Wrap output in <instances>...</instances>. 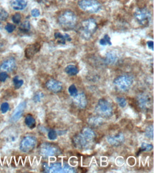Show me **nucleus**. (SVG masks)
<instances>
[{
	"mask_svg": "<svg viewBox=\"0 0 154 173\" xmlns=\"http://www.w3.org/2000/svg\"><path fill=\"white\" fill-rule=\"evenodd\" d=\"M95 134L92 129L85 128L81 133L75 136L73 138V144L76 148L79 149L88 148L92 144Z\"/></svg>",
	"mask_w": 154,
	"mask_h": 173,
	"instance_id": "nucleus-1",
	"label": "nucleus"
},
{
	"mask_svg": "<svg viewBox=\"0 0 154 173\" xmlns=\"http://www.w3.org/2000/svg\"><path fill=\"white\" fill-rule=\"evenodd\" d=\"M77 16L72 11H65L58 17L59 24L64 29H70L74 28L77 24Z\"/></svg>",
	"mask_w": 154,
	"mask_h": 173,
	"instance_id": "nucleus-2",
	"label": "nucleus"
},
{
	"mask_svg": "<svg viewBox=\"0 0 154 173\" xmlns=\"http://www.w3.org/2000/svg\"><path fill=\"white\" fill-rule=\"evenodd\" d=\"M97 28V24L96 21L93 18H89L84 21L82 24V28H81V35L82 38L88 40L92 34L95 33Z\"/></svg>",
	"mask_w": 154,
	"mask_h": 173,
	"instance_id": "nucleus-3",
	"label": "nucleus"
},
{
	"mask_svg": "<svg viewBox=\"0 0 154 173\" xmlns=\"http://www.w3.org/2000/svg\"><path fill=\"white\" fill-rule=\"evenodd\" d=\"M78 6L82 11L89 13H97L101 9V4L95 0H80Z\"/></svg>",
	"mask_w": 154,
	"mask_h": 173,
	"instance_id": "nucleus-4",
	"label": "nucleus"
},
{
	"mask_svg": "<svg viewBox=\"0 0 154 173\" xmlns=\"http://www.w3.org/2000/svg\"><path fill=\"white\" fill-rule=\"evenodd\" d=\"M96 111L101 116L109 117L112 115V107L107 100L102 99L97 105Z\"/></svg>",
	"mask_w": 154,
	"mask_h": 173,
	"instance_id": "nucleus-5",
	"label": "nucleus"
},
{
	"mask_svg": "<svg viewBox=\"0 0 154 173\" xmlns=\"http://www.w3.org/2000/svg\"><path fill=\"white\" fill-rule=\"evenodd\" d=\"M115 86L122 91H126L132 87L133 79L128 75H123L118 77L114 81Z\"/></svg>",
	"mask_w": 154,
	"mask_h": 173,
	"instance_id": "nucleus-6",
	"label": "nucleus"
},
{
	"mask_svg": "<svg viewBox=\"0 0 154 173\" xmlns=\"http://www.w3.org/2000/svg\"><path fill=\"white\" fill-rule=\"evenodd\" d=\"M134 16L139 24L146 26L150 23L151 14L146 9H138L135 11Z\"/></svg>",
	"mask_w": 154,
	"mask_h": 173,
	"instance_id": "nucleus-7",
	"label": "nucleus"
},
{
	"mask_svg": "<svg viewBox=\"0 0 154 173\" xmlns=\"http://www.w3.org/2000/svg\"><path fill=\"white\" fill-rule=\"evenodd\" d=\"M36 143L37 140L36 137L34 136H26L20 143V150L24 153L31 152L35 148Z\"/></svg>",
	"mask_w": 154,
	"mask_h": 173,
	"instance_id": "nucleus-8",
	"label": "nucleus"
},
{
	"mask_svg": "<svg viewBox=\"0 0 154 173\" xmlns=\"http://www.w3.org/2000/svg\"><path fill=\"white\" fill-rule=\"evenodd\" d=\"M60 153L61 151L58 147L48 143H43L40 147V154L46 158L58 155Z\"/></svg>",
	"mask_w": 154,
	"mask_h": 173,
	"instance_id": "nucleus-9",
	"label": "nucleus"
},
{
	"mask_svg": "<svg viewBox=\"0 0 154 173\" xmlns=\"http://www.w3.org/2000/svg\"><path fill=\"white\" fill-rule=\"evenodd\" d=\"M16 68V61L13 58L4 61L0 65V72H9L14 70Z\"/></svg>",
	"mask_w": 154,
	"mask_h": 173,
	"instance_id": "nucleus-10",
	"label": "nucleus"
},
{
	"mask_svg": "<svg viewBox=\"0 0 154 173\" xmlns=\"http://www.w3.org/2000/svg\"><path fill=\"white\" fill-rule=\"evenodd\" d=\"M124 141V136L122 133L109 136L107 138V142L113 146H119L123 143Z\"/></svg>",
	"mask_w": 154,
	"mask_h": 173,
	"instance_id": "nucleus-11",
	"label": "nucleus"
},
{
	"mask_svg": "<svg viewBox=\"0 0 154 173\" xmlns=\"http://www.w3.org/2000/svg\"><path fill=\"white\" fill-rule=\"evenodd\" d=\"M26 107V103L25 101H23V102L20 103V104H18V107H16V109L15 111L13 113L12 116H11V121H12V122L17 121L21 118L23 113H24Z\"/></svg>",
	"mask_w": 154,
	"mask_h": 173,
	"instance_id": "nucleus-12",
	"label": "nucleus"
},
{
	"mask_svg": "<svg viewBox=\"0 0 154 173\" xmlns=\"http://www.w3.org/2000/svg\"><path fill=\"white\" fill-rule=\"evenodd\" d=\"M45 86H46L48 89H49L50 91L54 93L59 92V91H61V89L63 88L62 84L60 82H58V81L53 79L49 80L46 82V84H45Z\"/></svg>",
	"mask_w": 154,
	"mask_h": 173,
	"instance_id": "nucleus-13",
	"label": "nucleus"
},
{
	"mask_svg": "<svg viewBox=\"0 0 154 173\" xmlns=\"http://www.w3.org/2000/svg\"><path fill=\"white\" fill-rule=\"evenodd\" d=\"M74 103L77 107L80 109H84L87 106L88 101L85 97V94L82 92L77 94L75 97H74Z\"/></svg>",
	"mask_w": 154,
	"mask_h": 173,
	"instance_id": "nucleus-14",
	"label": "nucleus"
},
{
	"mask_svg": "<svg viewBox=\"0 0 154 173\" xmlns=\"http://www.w3.org/2000/svg\"><path fill=\"white\" fill-rule=\"evenodd\" d=\"M10 4L12 9L16 11H20L26 7L27 1L26 0H12Z\"/></svg>",
	"mask_w": 154,
	"mask_h": 173,
	"instance_id": "nucleus-15",
	"label": "nucleus"
},
{
	"mask_svg": "<svg viewBox=\"0 0 154 173\" xmlns=\"http://www.w3.org/2000/svg\"><path fill=\"white\" fill-rule=\"evenodd\" d=\"M39 49H40V45L38 43L29 45V46L26 49L25 51L26 56L27 58H31V57H32L36 53L38 52V51H39Z\"/></svg>",
	"mask_w": 154,
	"mask_h": 173,
	"instance_id": "nucleus-16",
	"label": "nucleus"
},
{
	"mask_svg": "<svg viewBox=\"0 0 154 173\" xmlns=\"http://www.w3.org/2000/svg\"><path fill=\"white\" fill-rule=\"evenodd\" d=\"M63 165L61 163H53L51 165H48V168L46 169L47 172L52 173H62Z\"/></svg>",
	"mask_w": 154,
	"mask_h": 173,
	"instance_id": "nucleus-17",
	"label": "nucleus"
},
{
	"mask_svg": "<svg viewBox=\"0 0 154 173\" xmlns=\"http://www.w3.org/2000/svg\"><path fill=\"white\" fill-rule=\"evenodd\" d=\"M138 101H139V104L140 107L141 108L144 109L146 108L148 104H149L150 99H149V96L146 95V94H141L138 97Z\"/></svg>",
	"mask_w": 154,
	"mask_h": 173,
	"instance_id": "nucleus-18",
	"label": "nucleus"
},
{
	"mask_svg": "<svg viewBox=\"0 0 154 173\" xmlns=\"http://www.w3.org/2000/svg\"><path fill=\"white\" fill-rule=\"evenodd\" d=\"M65 72L68 74V75L73 76L78 74V69L75 65H68V66L65 67Z\"/></svg>",
	"mask_w": 154,
	"mask_h": 173,
	"instance_id": "nucleus-19",
	"label": "nucleus"
},
{
	"mask_svg": "<svg viewBox=\"0 0 154 173\" xmlns=\"http://www.w3.org/2000/svg\"><path fill=\"white\" fill-rule=\"evenodd\" d=\"M88 122L92 126H100L101 124H102L103 123V120L101 117L98 116H94L91 117L90 118H89L88 120Z\"/></svg>",
	"mask_w": 154,
	"mask_h": 173,
	"instance_id": "nucleus-20",
	"label": "nucleus"
},
{
	"mask_svg": "<svg viewBox=\"0 0 154 173\" xmlns=\"http://www.w3.org/2000/svg\"><path fill=\"white\" fill-rule=\"evenodd\" d=\"M25 124L28 128H34L36 126V120L31 115H27L25 118Z\"/></svg>",
	"mask_w": 154,
	"mask_h": 173,
	"instance_id": "nucleus-21",
	"label": "nucleus"
},
{
	"mask_svg": "<svg viewBox=\"0 0 154 173\" xmlns=\"http://www.w3.org/2000/svg\"><path fill=\"white\" fill-rule=\"evenodd\" d=\"M116 59H117V58H116V55L115 53L109 52L107 54L106 61L108 63H114L116 61Z\"/></svg>",
	"mask_w": 154,
	"mask_h": 173,
	"instance_id": "nucleus-22",
	"label": "nucleus"
},
{
	"mask_svg": "<svg viewBox=\"0 0 154 173\" xmlns=\"http://www.w3.org/2000/svg\"><path fill=\"white\" fill-rule=\"evenodd\" d=\"M55 38L57 40V41H58L60 44H63V45L65 44V41H66V40H65L64 36L62 35L61 33H55Z\"/></svg>",
	"mask_w": 154,
	"mask_h": 173,
	"instance_id": "nucleus-23",
	"label": "nucleus"
},
{
	"mask_svg": "<svg viewBox=\"0 0 154 173\" xmlns=\"http://www.w3.org/2000/svg\"><path fill=\"white\" fill-rule=\"evenodd\" d=\"M13 82H14V87H15L16 89H18L20 88L24 84V81L22 80L19 79L18 76L14 77V79H13Z\"/></svg>",
	"mask_w": 154,
	"mask_h": 173,
	"instance_id": "nucleus-24",
	"label": "nucleus"
},
{
	"mask_svg": "<svg viewBox=\"0 0 154 173\" xmlns=\"http://www.w3.org/2000/svg\"><path fill=\"white\" fill-rule=\"evenodd\" d=\"M99 43H100L102 45H112V42H111L110 38H109V36L107 35V34H106V35L104 36V38H102V39L99 41Z\"/></svg>",
	"mask_w": 154,
	"mask_h": 173,
	"instance_id": "nucleus-25",
	"label": "nucleus"
},
{
	"mask_svg": "<svg viewBox=\"0 0 154 173\" xmlns=\"http://www.w3.org/2000/svg\"><path fill=\"white\" fill-rule=\"evenodd\" d=\"M19 28L21 31H24V32H26V31H29V29H30L29 21H24V22L21 24Z\"/></svg>",
	"mask_w": 154,
	"mask_h": 173,
	"instance_id": "nucleus-26",
	"label": "nucleus"
},
{
	"mask_svg": "<svg viewBox=\"0 0 154 173\" xmlns=\"http://www.w3.org/2000/svg\"><path fill=\"white\" fill-rule=\"evenodd\" d=\"M9 16V14L4 9L0 8V21H4Z\"/></svg>",
	"mask_w": 154,
	"mask_h": 173,
	"instance_id": "nucleus-27",
	"label": "nucleus"
},
{
	"mask_svg": "<svg viewBox=\"0 0 154 173\" xmlns=\"http://www.w3.org/2000/svg\"><path fill=\"white\" fill-rule=\"evenodd\" d=\"M68 91H69V94H70V96H72V97H75V96L78 94V89H77L76 87L74 85H72L71 86L69 87V88H68Z\"/></svg>",
	"mask_w": 154,
	"mask_h": 173,
	"instance_id": "nucleus-28",
	"label": "nucleus"
},
{
	"mask_svg": "<svg viewBox=\"0 0 154 173\" xmlns=\"http://www.w3.org/2000/svg\"><path fill=\"white\" fill-rule=\"evenodd\" d=\"M145 135L147 138H153V127L149 126L147 128L146 132H145Z\"/></svg>",
	"mask_w": 154,
	"mask_h": 173,
	"instance_id": "nucleus-29",
	"label": "nucleus"
},
{
	"mask_svg": "<svg viewBox=\"0 0 154 173\" xmlns=\"http://www.w3.org/2000/svg\"><path fill=\"white\" fill-rule=\"evenodd\" d=\"M152 148H153V145L149 143H142L141 146V150L142 151H151Z\"/></svg>",
	"mask_w": 154,
	"mask_h": 173,
	"instance_id": "nucleus-30",
	"label": "nucleus"
},
{
	"mask_svg": "<svg viewBox=\"0 0 154 173\" xmlns=\"http://www.w3.org/2000/svg\"><path fill=\"white\" fill-rule=\"evenodd\" d=\"M75 172V170L74 168L68 166V165H64L63 166L62 173H73Z\"/></svg>",
	"mask_w": 154,
	"mask_h": 173,
	"instance_id": "nucleus-31",
	"label": "nucleus"
},
{
	"mask_svg": "<svg viewBox=\"0 0 154 173\" xmlns=\"http://www.w3.org/2000/svg\"><path fill=\"white\" fill-rule=\"evenodd\" d=\"M57 136H57L56 131H54V130H51V131H49V132H48V137L51 141H54V140L56 139Z\"/></svg>",
	"mask_w": 154,
	"mask_h": 173,
	"instance_id": "nucleus-32",
	"label": "nucleus"
},
{
	"mask_svg": "<svg viewBox=\"0 0 154 173\" xmlns=\"http://www.w3.org/2000/svg\"><path fill=\"white\" fill-rule=\"evenodd\" d=\"M116 101H117V103L119 104V105L121 107H122V108L126 107V100L125 99L124 97H117V98H116Z\"/></svg>",
	"mask_w": 154,
	"mask_h": 173,
	"instance_id": "nucleus-33",
	"label": "nucleus"
},
{
	"mask_svg": "<svg viewBox=\"0 0 154 173\" xmlns=\"http://www.w3.org/2000/svg\"><path fill=\"white\" fill-rule=\"evenodd\" d=\"M0 109H1V111L2 114H5V113H7V111H9V104L7 102L3 103V104H1Z\"/></svg>",
	"mask_w": 154,
	"mask_h": 173,
	"instance_id": "nucleus-34",
	"label": "nucleus"
},
{
	"mask_svg": "<svg viewBox=\"0 0 154 173\" xmlns=\"http://www.w3.org/2000/svg\"><path fill=\"white\" fill-rule=\"evenodd\" d=\"M21 14H18V13H16V14H14V16H12V21L14 24H19L20 21H21Z\"/></svg>",
	"mask_w": 154,
	"mask_h": 173,
	"instance_id": "nucleus-35",
	"label": "nucleus"
},
{
	"mask_svg": "<svg viewBox=\"0 0 154 173\" xmlns=\"http://www.w3.org/2000/svg\"><path fill=\"white\" fill-rule=\"evenodd\" d=\"M43 98V94L42 92H37L34 97V101L35 102H39Z\"/></svg>",
	"mask_w": 154,
	"mask_h": 173,
	"instance_id": "nucleus-36",
	"label": "nucleus"
},
{
	"mask_svg": "<svg viewBox=\"0 0 154 173\" xmlns=\"http://www.w3.org/2000/svg\"><path fill=\"white\" fill-rule=\"evenodd\" d=\"M15 28H16L15 26H14V24H7V26H5L6 31L9 33H12L13 31H14V29H15Z\"/></svg>",
	"mask_w": 154,
	"mask_h": 173,
	"instance_id": "nucleus-37",
	"label": "nucleus"
},
{
	"mask_svg": "<svg viewBox=\"0 0 154 173\" xmlns=\"http://www.w3.org/2000/svg\"><path fill=\"white\" fill-rule=\"evenodd\" d=\"M8 75H7V72H0V81L1 82H4L6 81V80L8 78Z\"/></svg>",
	"mask_w": 154,
	"mask_h": 173,
	"instance_id": "nucleus-38",
	"label": "nucleus"
},
{
	"mask_svg": "<svg viewBox=\"0 0 154 173\" xmlns=\"http://www.w3.org/2000/svg\"><path fill=\"white\" fill-rule=\"evenodd\" d=\"M31 15L34 17H38L40 16V11L37 9H34L31 11Z\"/></svg>",
	"mask_w": 154,
	"mask_h": 173,
	"instance_id": "nucleus-39",
	"label": "nucleus"
},
{
	"mask_svg": "<svg viewBox=\"0 0 154 173\" xmlns=\"http://www.w3.org/2000/svg\"><path fill=\"white\" fill-rule=\"evenodd\" d=\"M148 45H149V48H151V50H153V41H150L147 42Z\"/></svg>",
	"mask_w": 154,
	"mask_h": 173,
	"instance_id": "nucleus-40",
	"label": "nucleus"
},
{
	"mask_svg": "<svg viewBox=\"0 0 154 173\" xmlns=\"http://www.w3.org/2000/svg\"><path fill=\"white\" fill-rule=\"evenodd\" d=\"M1 46H2V45H1V42H0V49H1Z\"/></svg>",
	"mask_w": 154,
	"mask_h": 173,
	"instance_id": "nucleus-41",
	"label": "nucleus"
}]
</instances>
